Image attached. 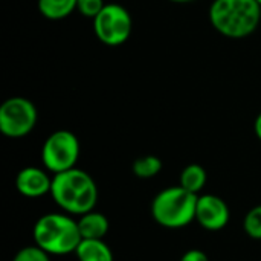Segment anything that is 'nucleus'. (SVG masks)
Here are the masks:
<instances>
[{
  "label": "nucleus",
  "mask_w": 261,
  "mask_h": 261,
  "mask_svg": "<svg viewBox=\"0 0 261 261\" xmlns=\"http://www.w3.org/2000/svg\"><path fill=\"white\" fill-rule=\"evenodd\" d=\"M104 6H106L104 0H78L76 2V11L83 17H87L92 20L102 11Z\"/></svg>",
  "instance_id": "obj_17"
},
{
  "label": "nucleus",
  "mask_w": 261,
  "mask_h": 261,
  "mask_svg": "<svg viewBox=\"0 0 261 261\" xmlns=\"http://www.w3.org/2000/svg\"><path fill=\"white\" fill-rule=\"evenodd\" d=\"M52 177H49L47 170H41L38 167H24L18 171L15 177L17 191L29 199L43 197L50 194Z\"/></svg>",
  "instance_id": "obj_9"
},
{
  "label": "nucleus",
  "mask_w": 261,
  "mask_h": 261,
  "mask_svg": "<svg viewBox=\"0 0 261 261\" xmlns=\"http://www.w3.org/2000/svg\"><path fill=\"white\" fill-rule=\"evenodd\" d=\"M254 132L257 135V138L261 141V113L255 118V122H254Z\"/></svg>",
  "instance_id": "obj_19"
},
{
  "label": "nucleus",
  "mask_w": 261,
  "mask_h": 261,
  "mask_svg": "<svg viewBox=\"0 0 261 261\" xmlns=\"http://www.w3.org/2000/svg\"><path fill=\"white\" fill-rule=\"evenodd\" d=\"M170 2H173V3H190L193 0H170Z\"/></svg>",
  "instance_id": "obj_20"
},
{
  "label": "nucleus",
  "mask_w": 261,
  "mask_h": 261,
  "mask_svg": "<svg viewBox=\"0 0 261 261\" xmlns=\"http://www.w3.org/2000/svg\"><path fill=\"white\" fill-rule=\"evenodd\" d=\"M50 196L55 205L66 214L83 216L95 210L99 194L93 177L75 167L54 174Z\"/></svg>",
  "instance_id": "obj_1"
},
{
  "label": "nucleus",
  "mask_w": 261,
  "mask_h": 261,
  "mask_svg": "<svg viewBox=\"0 0 261 261\" xmlns=\"http://www.w3.org/2000/svg\"><path fill=\"white\" fill-rule=\"evenodd\" d=\"M261 6L257 0H214L210 21L223 37L240 40L249 37L260 24Z\"/></svg>",
  "instance_id": "obj_2"
},
{
  "label": "nucleus",
  "mask_w": 261,
  "mask_h": 261,
  "mask_svg": "<svg viewBox=\"0 0 261 261\" xmlns=\"http://www.w3.org/2000/svg\"><path fill=\"white\" fill-rule=\"evenodd\" d=\"M38 112L32 101L23 96H12L0 106V132L11 139L28 136L37 125Z\"/></svg>",
  "instance_id": "obj_6"
},
{
  "label": "nucleus",
  "mask_w": 261,
  "mask_h": 261,
  "mask_svg": "<svg viewBox=\"0 0 261 261\" xmlns=\"http://www.w3.org/2000/svg\"><path fill=\"white\" fill-rule=\"evenodd\" d=\"M133 31L130 12L118 3H109L93 18V32L96 38L107 46L124 44Z\"/></svg>",
  "instance_id": "obj_7"
},
{
  "label": "nucleus",
  "mask_w": 261,
  "mask_h": 261,
  "mask_svg": "<svg viewBox=\"0 0 261 261\" xmlns=\"http://www.w3.org/2000/svg\"><path fill=\"white\" fill-rule=\"evenodd\" d=\"M80 158V141L69 130H57L49 135L41 147L44 170L58 174L75 168Z\"/></svg>",
  "instance_id": "obj_5"
},
{
  "label": "nucleus",
  "mask_w": 261,
  "mask_h": 261,
  "mask_svg": "<svg viewBox=\"0 0 261 261\" xmlns=\"http://www.w3.org/2000/svg\"><path fill=\"white\" fill-rule=\"evenodd\" d=\"M132 170L135 173L136 177L139 179H151L154 176H158L162 170V161L158 156L153 154H147L142 158H138L133 165Z\"/></svg>",
  "instance_id": "obj_14"
},
{
  "label": "nucleus",
  "mask_w": 261,
  "mask_h": 261,
  "mask_svg": "<svg viewBox=\"0 0 261 261\" xmlns=\"http://www.w3.org/2000/svg\"><path fill=\"white\" fill-rule=\"evenodd\" d=\"M243 229L251 239L261 240V205L248 211L243 220Z\"/></svg>",
  "instance_id": "obj_15"
},
{
  "label": "nucleus",
  "mask_w": 261,
  "mask_h": 261,
  "mask_svg": "<svg viewBox=\"0 0 261 261\" xmlns=\"http://www.w3.org/2000/svg\"><path fill=\"white\" fill-rule=\"evenodd\" d=\"M78 0H37L38 11L49 20H61L76 11Z\"/></svg>",
  "instance_id": "obj_12"
},
{
  "label": "nucleus",
  "mask_w": 261,
  "mask_h": 261,
  "mask_svg": "<svg viewBox=\"0 0 261 261\" xmlns=\"http://www.w3.org/2000/svg\"><path fill=\"white\" fill-rule=\"evenodd\" d=\"M75 255L78 261H113V252L102 239H83L75 251Z\"/></svg>",
  "instance_id": "obj_11"
},
{
  "label": "nucleus",
  "mask_w": 261,
  "mask_h": 261,
  "mask_svg": "<svg viewBox=\"0 0 261 261\" xmlns=\"http://www.w3.org/2000/svg\"><path fill=\"white\" fill-rule=\"evenodd\" d=\"M206 179H208V174L202 165L190 164L182 170L180 177H179V185L188 190L190 193L199 194L205 188Z\"/></svg>",
  "instance_id": "obj_13"
},
{
  "label": "nucleus",
  "mask_w": 261,
  "mask_h": 261,
  "mask_svg": "<svg viewBox=\"0 0 261 261\" xmlns=\"http://www.w3.org/2000/svg\"><path fill=\"white\" fill-rule=\"evenodd\" d=\"M257 3H258V5H260V6H261V0H257Z\"/></svg>",
  "instance_id": "obj_21"
},
{
  "label": "nucleus",
  "mask_w": 261,
  "mask_h": 261,
  "mask_svg": "<svg viewBox=\"0 0 261 261\" xmlns=\"http://www.w3.org/2000/svg\"><path fill=\"white\" fill-rule=\"evenodd\" d=\"M231 213L226 202L214 194L199 196L196 206V222L206 231H222L229 222Z\"/></svg>",
  "instance_id": "obj_8"
},
{
  "label": "nucleus",
  "mask_w": 261,
  "mask_h": 261,
  "mask_svg": "<svg viewBox=\"0 0 261 261\" xmlns=\"http://www.w3.org/2000/svg\"><path fill=\"white\" fill-rule=\"evenodd\" d=\"M34 242L49 255L75 254L83 237L80 234L78 220L70 214L50 213L41 216L32 229Z\"/></svg>",
  "instance_id": "obj_3"
},
{
  "label": "nucleus",
  "mask_w": 261,
  "mask_h": 261,
  "mask_svg": "<svg viewBox=\"0 0 261 261\" xmlns=\"http://www.w3.org/2000/svg\"><path fill=\"white\" fill-rule=\"evenodd\" d=\"M180 261H210V258H208V255H206L203 251H200V249H190V251H187V252L182 255Z\"/></svg>",
  "instance_id": "obj_18"
},
{
  "label": "nucleus",
  "mask_w": 261,
  "mask_h": 261,
  "mask_svg": "<svg viewBox=\"0 0 261 261\" xmlns=\"http://www.w3.org/2000/svg\"><path fill=\"white\" fill-rule=\"evenodd\" d=\"M12 261H50V255L41 248H38L37 245H34V246H26L20 249L14 255Z\"/></svg>",
  "instance_id": "obj_16"
},
{
  "label": "nucleus",
  "mask_w": 261,
  "mask_h": 261,
  "mask_svg": "<svg viewBox=\"0 0 261 261\" xmlns=\"http://www.w3.org/2000/svg\"><path fill=\"white\" fill-rule=\"evenodd\" d=\"M78 228L80 234L83 239H93V240H101L107 236L110 223L109 219L98 213V211H90L87 214L80 216L78 219Z\"/></svg>",
  "instance_id": "obj_10"
},
{
  "label": "nucleus",
  "mask_w": 261,
  "mask_h": 261,
  "mask_svg": "<svg viewBox=\"0 0 261 261\" xmlns=\"http://www.w3.org/2000/svg\"><path fill=\"white\" fill-rule=\"evenodd\" d=\"M199 196L184 187H168L156 194L151 202V216L154 222L167 229H182L196 220V206Z\"/></svg>",
  "instance_id": "obj_4"
}]
</instances>
